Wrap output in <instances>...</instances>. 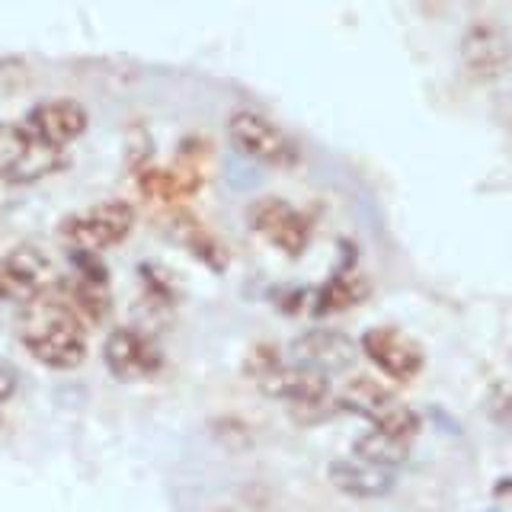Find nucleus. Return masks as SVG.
Here are the masks:
<instances>
[{
	"label": "nucleus",
	"mask_w": 512,
	"mask_h": 512,
	"mask_svg": "<svg viewBox=\"0 0 512 512\" xmlns=\"http://www.w3.org/2000/svg\"><path fill=\"white\" fill-rule=\"evenodd\" d=\"M20 343L36 362L48 368H77L87 359V324L68 288L52 282L23 301L20 320H16Z\"/></svg>",
	"instance_id": "obj_1"
},
{
	"label": "nucleus",
	"mask_w": 512,
	"mask_h": 512,
	"mask_svg": "<svg viewBox=\"0 0 512 512\" xmlns=\"http://www.w3.org/2000/svg\"><path fill=\"white\" fill-rule=\"evenodd\" d=\"M244 372L256 384V391H263L266 397L288 400L292 407H320L327 400V375L311 372V368L288 365L282 359V352L269 343H260L247 352Z\"/></svg>",
	"instance_id": "obj_2"
},
{
	"label": "nucleus",
	"mask_w": 512,
	"mask_h": 512,
	"mask_svg": "<svg viewBox=\"0 0 512 512\" xmlns=\"http://www.w3.org/2000/svg\"><path fill=\"white\" fill-rule=\"evenodd\" d=\"M135 228V208L128 202H100L87 212L61 221L58 237L71 253H96L122 244Z\"/></svg>",
	"instance_id": "obj_3"
},
{
	"label": "nucleus",
	"mask_w": 512,
	"mask_h": 512,
	"mask_svg": "<svg viewBox=\"0 0 512 512\" xmlns=\"http://www.w3.org/2000/svg\"><path fill=\"white\" fill-rule=\"evenodd\" d=\"M340 407L372 420L378 432H388L394 439L410 442L420 432V416L372 378H352L340 394Z\"/></svg>",
	"instance_id": "obj_4"
},
{
	"label": "nucleus",
	"mask_w": 512,
	"mask_h": 512,
	"mask_svg": "<svg viewBox=\"0 0 512 512\" xmlns=\"http://www.w3.org/2000/svg\"><path fill=\"white\" fill-rule=\"evenodd\" d=\"M64 164L58 148H48L26 125L0 122V180L36 183Z\"/></svg>",
	"instance_id": "obj_5"
},
{
	"label": "nucleus",
	"mask_w": 512,
	"mask_h": 512,
	"mask_svg": "<svg viewBox=\"0 0 512 512\" xmlns=\"http://www.w3.org/2000/svg\"><path fill=\"white\" fill-rule=\"evenodd\" d=\"M228 135L234 141L237 151H244L247 157L260 160L269 167H292L298 160L295 141L288 138L276 122H269L260 112L240 109L228 122Z\"/></svg>",
	"instance_id": "obj_6"
},
{
	"label": "nucleus",
	"mask_w": 512,
	"mask_h": 512,
	"mask_svg": "<svg viewBox=\"0 0 512 512\" xmlns=\"http://www.w3.org/2000/svg\"><path fill=\"white\" fill-rule=\"evenodd\" d=\"M103 362L112 372V378L119 381H148L164 368V352L157 349V343L148 333L119 327L109 333V340L103 346Z\"/></svg>",
	"instance_id": "obj_7"
},
{
	"label": "nucleus",
	"mask_w": 512,
	"mask_h": 512,
	"mask_svg": "<svg viewBox=\"0 0 512 512\" xmlns=\"http://www.w3.org/2000/svg\"><path fill=\"white\" fill-rule=\"evenodd\" d=\"M250 228L269 240L272 247L288 253V256H301L304 247L311 240V224L295 205H288L282 199H260L250 205Z\"/></svg>",
	"instance_id": "obj_8"
},
{
	"label": "nucleus",
	"mask_w": 512,
	"mask_h": 512,
	"mask_svg": "<svg viewBox=\"0 0 512 512\" xmlns=\"http://www.w3.org/2000/svg\"><path fill=\"white\" fill-rule=\"evenodd\" d=\"M365 356L394 381H413L423 372V349L397 327H372L362 336Z\"/></svg>",
	"instance_id": "obj_9"
},
{
	"label": "nucleus",
	"mask_w": 512,
	"mask_h": 512,
	"mask_svg": "<svg viewBox=\"0 0 512 512\" xmlns=\"http://www.w3.org/2000/svg\"><path fill=\"white\" fill-rule=\"evenodd\" d=\"M23 125L39 141H45L48 148L64 151L71 141L87 132V109L74 100H45L29 109Z\"/></svg>",
	"instance_id": "obj_10"
},
{
	"label": "nucleus",
	"mask_w": 512,
	"mask_h": 512,
	"mask_svg": "<svg viewBox=\"0 0 512 512\" xmlns=\"http://www.w3.org/2000/svg\"><path fill=\"white\" fill-rule=\"evenodd\" d=\"M292 362L320 375L343 372L356 362V343L340 330H308L292 343Z\"/></svg>",
	"instance_id": "obj_11"
},
{
	"label": "nucleus",
	"mask_w": 512,
	"mask_h": 512,
	"mask_svg": "<svg viewBox=\"0 0 512 512\" xmlns=\"http://www.w3.org/2000/svg\"><path fill=\"white\" fill-rule=\"evenodd\" d=\"M330 484L343 490L346 496H359V500H375V496L391 493L394 474L388 468H375L359 458L349 461H333L330 464Z\"/></svg>",
	"instance_id": "obj_12"
},
{
	"label": "nucleus",
	"mask_w": 512,
	"mask_h": 512,
	"mask_svg": "<svg viewBox=\"0 0 512 512\" xmlns=\"http://www.w3.org/2000/svg\"><path fill=\"white\" fill-rule=\"evenodd\" d=\"M365 295H368V282L359 276V272L343 269L314 295V314L324 317V314H336V311H349V308H356V304H362Z\"/></svg>",
	"instance_id": "obj_13"
},
{
	"label": "nucleus",
	"mask_w": 512,
	"mask_h": 512,
	"mask_svg": "<svg viewBox=\"0 0 512 512\" xmlns=\"http://www.w3.org/2000/svg\"><path fill=\"white\" fill-rule=\"evenodd\" d=\"M356 458L359 461H365V464H375V468H388V471H394L397 464H404L407 461V455H410V442H404V439H394V436H388V432H378V429H372V432H365L362 439H356Z\"/></svg>",
	"instance_id": "obj_14"
},
{
	"label": "nucleus",
	"mask_w": 512,
	"mask_h": 512,
	"mask_svg": "<svg viewBox=\"0 0 512 512\" xmlns=\"http://www.w3.org/2000/svg\"><path fill=\"white\" fill-rule=\"evenodd\" d=\"M170 228H173V234L180 237L192 253L199 256V260H202L205 266L224 269V250H221V244L202 228V224H199L196 218L186 215V212H176L173 221H170Z\"/></svg>",
	"instance_id": "obj_15"
},
{
	"label": "nucleus",
	"mask_w": 512,
	"mask_h": 512,
	"mask_svg": "<svg viewBox=\"0 0 512 512\" xmlns=\"http://www.w3.org/2000/svg\"><path fill=\"white\" fill-rule=\"evenodd\" d=\"M464 58L477 71V74H496L506 61V45L496 29H474L468 39H464Z\"/></svg>",
	"instance_id": "obj_16"
},
{
	"label": "nucleus",
	"mask_w": 512,
	"mask_h": 512,
	"mask_svg": "<svg viewBox=\"0 0 512 512\" xmlns=\"http://www.w3.org/2000/svg\"><path fill=\"white\" fill-rule=\"evenodd\" d=\"M68 295L74 301V308L80 311V317L90 320V324H100V320L109 314V292H106V282H90V279H80L64 285Z\"/></svg>",
	"instance_id": "obj_17"
},
{
	"label": "nucleus",
	"mask_w": 512,
	"mask_h": 512,
	"mask_svg": "<svg viewBox=\"0 0 512 512\" xmlns=\"http://www.w3.org/2000/svg\"><path fill=\"white\" fill-rule=\"evenodd\" d=\"M29 71L23 61L16 58H4L0 61V93H16L20 87H26Z\"/></svg>",
	"instance_id": "obj_18"
},
{
	"label": "nucleus",
	"mask_w": 512,
	"mask_h": 512,
	"mask_svg": "<svg viewBox=\"0 0 512 512\" xmlns=\"http://www.w3.org/2000/svg\"><path fill=\"white\" fill-rule=\"evenodd\" d=\"M23 301V295H20V285H16V279H13V272H10V266H7V260H0V301Z\"/></svg>",
	"instance_id": "obj_19"
},
{
	"label": "nucleus",
	"mask_w": 512,
	"mask_h": 512,
	"mask_svg": "<svg viewBox=\"0 0 512 512\" xmlns=\"http://www.w3.org/2000/svg\"><path fill=\"white\" fill-rule=\"evenodd\" d=\"M13 391H16V372H13L7 362H0V404H4V400H10Z\"/></svg>",
	"instance_id": "obj_20"
},
{
	"label": "nucleus",
	"mask_w": 512,
	"mask_h": 512,
	"mask_svg": "<svg viewBox=\"0 0 512 512\" xmlns=\"http://www.w3.org/2000/svg\"><path fill=\"white\" fill-rule=\"evenodd\" d=\"M215 512H234V509H215Z\"/></svg>",
	"instance_id": "obj_21"
}]
</instances>
